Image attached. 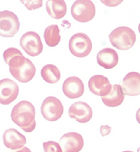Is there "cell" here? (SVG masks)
<instances>
[{
    "mask_svg": "<svg viewBox=\"0 0 140 152\" xmlns=\"http://www.w3.org/2000/svg\"><path fill=\"white\" fill-rule=\"evenodd\" d=\"M11 120L26 133H31L36 126L35 108L29 101L19 102L11 111Z\"/></svg>",
    "mask_w": 140,
    "mask_h": 152,
    "instance_id": "obj_1",
    "label": "cell"
},
{
    "mask_svg": "<svg viewBox=\"0 0 140 152\" xmlns=\"http://www.w3.org/2000/svg\"><path fill=\"white\" fill-rule=\"evenodd\" d=\"M109 38L114 48L121 50H127L134 46L136 37L134 30L126 26H120L110 33Z\"/></svg>",
    "mask_w": 140,
    "mask_h": 152,
    "instance_id": "obj_2",
    "label": "cell"
},
{
    "mask_svg": "<svg viewBox=\"0 0 140 152\" xmlns=\"http://www.w3.org/2000/svg\"><path fill=\"white\" fill-rule=\"evenodd\" d=\"M71 16L77 22L87 23L95 17L96 8L90 0H77L72 4Z\"/></svg>",
    "mask_w": 140,
    "mask_h": 152,
    "instance_id": "obj_3",
    "label": "cell"
},
{
    "mask_svg": "<svg viewBox=\"0 0 140 152\" xmlns=\"http://www.w3.org/2000/svg\"><path fill=\"white\" fill-rule=\"evenodd\" d=\"M69 50L71 53L76 57H86L92 50V41L87 35L84 33H77L70 39Z\"/></svg>",
    "mask_w": 140,
    "mask_h": 152,
    "instance_id": "obj_4",
    "label": "cell"
},
{
    "mask_svg": "<svg viewBox=\"0 0 140 152\" xmlns=\"http://www.w3.org/2000/svg\"><path fill=\"white\" fill-rule=\"evenodd\" d=\"M19 30V21L15 13L9 10L0 11V36L14 37Z\"/></svg>",
    "mask_w": 140,
    "mask_h": 152,
    "instance_id": "obj_5",
    "label": "cell"
},
{
    "mask_svg": "<svg viewBox=\"0 0 140 152\" xmlns=\"http://www.w3.org/2000/svg\"><path fill=\"white\" fill-rule=\"evenodd\" d=\"M41 113L45 120L56 121L63 115V105L58 98L49 96L45 98L41 105Z\"/></svg>",
    "mask_w": 140,
    "mask_h": 152,
    "instance_id": "obj_6",
    "label": "cell"
},
{
    "mask_svg": "<svg viewBox=\"0 0 140 152\" xmlns=\"http://www.w3.org/2000/svg\"><path fill=\"white\" fill-rule=\"evenodd\" d=\"M19 45L28 55L35 57L43 51V43L40 36L35 32H27L21 37Z\"/></svg>",
    "mask_w": 140,
    "mask_h": 152,
    "instance_id": "obj_7",
    "label": "cell"
},
{
    "mask_svg": "<svg viewBox=\"0 0 140 152\" xmlns=\"http://www.w3.org/2000/svg\"><path fill=\"white\" fill-rule=\"evenodd\" d=\"M19 95L18 84L9 78L0 80V104H9Z\"/></svg>",
    "mask_w": 140,
    "mask_h": 152,
    "instance_id": "obj_8",
    "label": "cell"
},
{
    "mask_svg": "<svg viewBox=\"0 0 140 152\" xmlns=\"http://www.w3.org/2000/svg\"><path fill=\"white\" fill-rule=\"evenodd\" d=\"M59 146L63 152H80L84 148V138L80 134L71 132L62 135Z\"/></svg>",
    "mask_w": 140,
    "mask_h": 152,
    "instance_id": "obj_9",
    "label": "cell"
},
{
    "mask_svg": "<svg viewBox=\"0 0 140 152\" xmlns=\"http://www.w3.org/2000/svg\"><path fill=\"white\" fill-rule=\"evenodd\" d=\"M68 114L70 118L80 123H86L92 118L93 110L88 104L84 102H76L71 105Z\"/></svg>",
    "mask_w": 140,
    "mask_h": 152,
    "instance_id": "obj_10",
    "label": "cell"
},
{
    "mask_svg": "<svg viewBox=\"0 0 140 152\" xmlns=\"http://www.w3.org/2000/svg\"><path fill=\"white\" fill-rule=\"evenodd\" d=\"M63 94L70 99H76L84 94V86L83 81L77 77L66 78L62 84Z\"/></svg>",
    "mask_w": 140,
    "mask_h": 152,
    "instance_id": "obj_11",
    "label": "cell"
},
{
    "mask_svg": "<svg viewBox=\"0 0 140 152\" xmlns=\"http://www.w3.org/2000/svg\"><path fill=\"white\" fill-rule=\"evenodd\" d=\"M121 86L123 94L129 96H137L140 94V74L137 72H130L126 75Z\"/></svg>",
    "mask_w": 140,
    "mask_h": 152,
    "instance_id": "obj_12",
    "label": "cell"
},
{
    "mask_svg": "<svg viewBox=\"0 0 140 152\" xmlns=\"http://www.w3.org/2000/svg\"><path fill=\"white\" fill-rule=\"evenodd\" d=\"M88 88L93 94L98 96H106L110 91L112 86L110 80L102 75H96L88 80Z\"/></svg>",
    "mask_w": 140,
    "mask_h": 152,
    "instance_id": "obj_13",
    "label": "cell"
},
{
    "mask_svg": "<svg viewBox=\"0 0 140 152\" xmlns=\"http://www.w3.org/2000/svg\"><path fill=\"white\" fill-rule=\"evenodd\" d=\"M9 72L18 81L22 83H27L34 78L36 72V68L35 66V64H32V62L26 58L25 63L21 67L15 69L9 68Z\"/></svg>",
    "mask_w": 140,
    "mask_h": 152,
    "instance_id": "obj_14",
    "label": "cell"
},
{
    "mask_svg": "<svg viewBox=\"0 0 140 152\" xmlns=\"http://www.w3.org/2000/svg\"><path fill=\"white\" fill-rule=\"evenodd\" d=\"M3 143L5 147L12 150L22 148L26 144V137L22 135L16 129H8L3 134Z\"/></svg>",
    "mask_w": 140,
    "mask_h": 152,
    "instance_id": "obj_15",
    "label": "cell"
},
{
    "mask_svg": "<svg viewBox=\"0 0 140 152\" xmlns=\"http://www.w3.org/2000/svg\"><path fill=\"white\" fill-rule=\"evenodd\" d=\"M97 64L105 69L115 67L119 62V56L116 50L106 48L101 50L97 55Z\"/></svg>",
    "mask_w": 140,
    "mask_h": 152,
    "instance_id": "obj_16",
    "label": "cell"
},
{
    "mask_svg": "<svg viewBox=\"0 0 140 152\" xmlns=\"http://www.w3.org/2000/svg\"><path fill=\"white\" fill-rule=\"evenodd\" d=\"M3 58L5 63L11 69L21 67L26 61V58L22 55V52L15 48H9L6 50L3 53Z\"/></svg>",
    "mask_w": 140,
    "mask_h": 152,
    "instance_id": "obj_17",
    "label": "cell"
},
{
    "mask_svg": "<svg viewBox=\"0 0 140 152\" xmlns=\"http://www.w3.org/2000/svg\"><path fill=\"white\" fill-rule=\"evenodd\" d=\"M101 100L104 104H106L109 107H116L123 104L124 100V94L122 91L121 86L118 84H114L109 94L106 96L101 97Z\"/></svg>",
    "mask_w": 140,
    "mask_h": 152,
    "instance_id": "obj_18",
    "label": "cell"
},
{
    "mask_svg": "<svg viewBox=\"0 0 140 152\" xmlns=\"http://www.w3.org/2000/svg\"><path fill=\"white\" fill-rule=\"evenodd\" d=\"M45 7L48 15L54 19H61L67 12V5L63 0H48Z\"/></svg>",
    "mask_w": 140,
    "mask_h": 152,
    "instance_id": "obj_19",
    "label": "cell"
},
{
    "mask_svg": "<svg viewBox=\"0 0 140 152\" xmlns=\"http://www.w3.org/2000/svg\"><path fill=\"white\" fill-rule=\"evenodd\" d=\"M41 77L45 82L55 84L61 79V71L54 64H46L41 70Z\"/></svg>",
    "mask_w": 140,
    "mask_h": 152,
    "instance_id": "obj_20",
    "label": "cell"
},
{
    "mask_svg": "<svg viewBox=\"0 0 140 152\" xmlns=\"http://www.w3.org/2000/svg\"><path fill=\"white\" fill-rule=\"evenodd\" d=\"M59 27L57 24L49 25L45 28L44 33V38L48 47H56L61 41V34Z\"/></svg>",
    "mask_w": 140,
    "mask_h": 152,
    "instance_id": "obj_21",
    "label": "cell"
},
{
    "mask_svg": "<svg viewBox=\"0 0 140 152\" xmlns=\"http://www.w3.org/2000/svg\"><path fill=\"white\" fill-rule=\"evenodd\" d=\"M43 148L45 152H63L59 144L55 141H48L43 143Z\"/></svg>",
    "mask_w": 140,
    "mask_h": 152,
    "instance_id": "obj_22",
    "label": "cell"
},
{
    "mask_svg": "<svg viewBox=\"0 0 140 152\" xmlns=\"http://www.w3.org/2000/svg\"><path fill=\"white\" fill-rule=\"evenodd\" d=\"M21 2L23 3L26 8H27L29 10H32L38 9V8H41L42 5H43L42 0H38V1H36V0H34V1H26V0H22Z\"/></svg>",
    "mask_w": 140,
    "mask_h": 152,
    "instance_id": "obj_23",
    "label": "cell"
},
{
    "mask_svg": "<svg viewBox=\"0 0 140 152\" xmlns=\"http://www.w3.org/2000/svg\"><path fill=\"white\" fill-rule=\"evenodd\" d=\"M111 131V128L110 126H107V125H102L100 127V134L101 135L105 136V135H108Z\"/></svg>",
    "mask_w": 140,
    "mask_h": 152,
    "instance_id": "obj_24",
    "label": "cell"
},
{
    "mask_svg": "<svg viewBox=\"0 0 140 152\" xmlns=\"http://www.w3.org/2000/svg\"><path fill=\"white\" fill-rule=\"evenodd\" d=\"M16 152H32V151L30 150V148H26V147H23V148H22L21 149H19V150H17Z\"/></svg>",
    "mask_w": 140,
    "mask_h": 152,
    "instance_id": "obj_25",
    "label": "cell"
},
{
    "mask_svg": "<svg viewBox=\"0 0 140 152\" xmlns=\"http://www.w3.org/2000/svg\"><path fill=\"white\" fill-rule=\"evenodd\" d=\"M123 152H133V151H130V150H126V151H123Z\"/></svg>",
    "mask_w": 140,
    "mask_h": 152,
    "instance_id": "obj_26",
    "label": "cell"
}]
</instances>
